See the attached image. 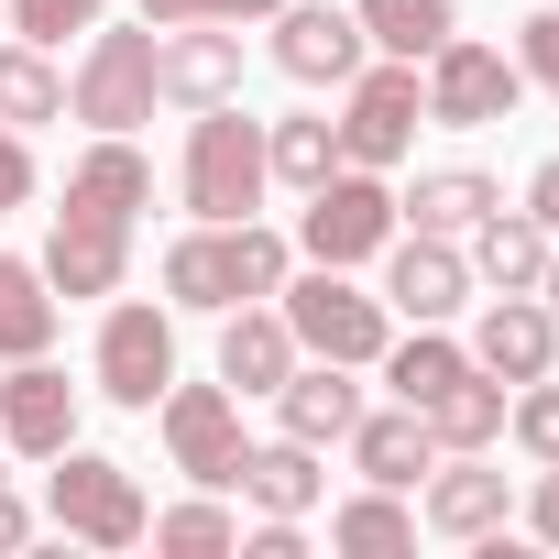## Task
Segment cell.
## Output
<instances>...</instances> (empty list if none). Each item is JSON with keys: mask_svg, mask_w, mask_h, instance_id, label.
Returning <instances> with one entry per match:
<instances>
[{"mask_svg": "<svg viewBox=\"0 0 559 559\" xmlns=\"http://www.w3.org/2000/svg\"><path fill=\"white\" fill-rule=\"evenodd\" d=\"M308 352H297V330H286V308L274 297H241V308H219V384L230 395H274Z\"/></svg>", "mask_w": 559, "mask_h": 559, "instance_id": "e0dca14e", "label": "cell"}, {"mask_svg": "<svg viewBox=\"0 0 559 559\" xmlns=\"http://www.w3.org/2000/svg\"><path fill=\"white\" fill-rule=\"evenodd\" d=\"M0 121L34 132V121H67V67L23 34H0Z\"/></svg>", "mask_w": 559, "mask_h": 559, "instance_id": "f546056e", "label": "cell"}, {"mask_svg": "<svg viewBox=\"0 0 559 559\" xmlns=\"http://www.w3.org/2000/svg\"><path fill=\"white\" fill-rule=\"evenodd\" d=\"M352 417H362L352 362H297L286 384H274V428H286V439H308V450H341V439H352Z\"/></svg>", "mask_w": 559, "mask_h": 559, "instance_id": "d6986e66", "label": "cell"}, {"mask_svg": "<svg viewBox=\"0 0 559 559\" xmlns=\"http://www.w3.org/2000/svg\"><path fill=\"white\" fill-rule=\"evenodd\" d=\"M88 23H110V0H12V34L23 45H67V34H88Z\"/></svg>", "mask_w": 559, "mask_h": 559, "instance_id": "836d02e7", "label": "cell"}, {"mask_svg": "<svg viewBox=\"0 0 559 559\" xmlns=\"http://www.w3.org/2000/svg\"><path fill=\"white\" fill-rule=\"evenodd\" d=\"M504 395H515V384H493V373L472 362V373H461V384H439L417 417H428V439H439V450H493V439H504Z\"/></svg>", "mask_w": 559, "mask_h": 559, "instance_id": "484cf974", "label": "cell"}, {"mask_svg": "<svg viewBox=\"0 0 559 559\" xmlns=\"http://www.w3.org/2000/svg\"><path fill=\"white\" fill-rule=\"evenodd\" d=\"M45 515H56L78 548H143V526H154V515H143V483H132L110 450H78V439H67L56 472H45Z\"/></svg>", "mask_w": 559, "mask_h": 559, "instance_id": "8992f818", "label": "cell"}, {"mask_svg": "<svg viewBox=\"0 0 559 559\" xmlns=\"http://www.w3.org/2000/svg\"><path fill=\"white\" fill-rule=\"evenodd\" d=\"M362 23L341 12V0H286V12H274V67H286L297 88H352L362 78Z\"/></svg>", "mask_w": 559, "mask_h": 559, "instance_id": "4fadbf2b", "label": "cell"}, {"mask_svg": "<svg viewBox=\"0 0 559 559\" xmlns=\"http://www.w3.org/2000/svg\"><path fill=\"white\" fill-rule=\"evenodd\" d=\"M515 78L559 99V12H526V23H515Z\"/></svg>", "mask_w": 559, "mask_h": 559, "instance_id": "d590c367", "label": "cell"}, {"mask_svg": "<svg viewBox=\"0 0 559 559\" xmlns=\"http://www.w3.org/2000/svg\"><path fill=\"white\" fill-rule=\"evenodd\" d=\"M417 99H428V121H439V132H493V121L526 99V78H515V56H504V45L450 34L439 56H417Z\"/></svg>", "mask_w": 559, "mask_h": 559, "instance_id": "ba28073f", "label": "cell"}, {"mask_svg": "<svg viewBox=\"0 0 559 559\" xmlns=\"http://www.w3.org/2000/svg\"><path fill=\"white\" fill-rule=\"evenodd\" d=\"M373 263H384V308H395V319H461V308H472V252H461V241L395 230Z\"/></svg>", "mask_w": 559, "mask_h": 559, "instance_id": "5bb4252c", "label": "cell"}, {"mask_svg": "<svg viewBox=\"0 0 559 559\" xmlns=\"http://www.w3.org/2000/svg\"><path fill=\"white\" fill-rule=\"evenodd\" d=\"M274 308H286V330H297L308 362H352V373H373L384 341H395V308H384L373 286H352V263H308V274H286V286H274Z\"/></svg>", "mask_w": 559, "mask_h": 559, "instance_id": "7a4b0ae2", "label": "cell"}, {"mask_svg": "<svg viewBox=\"0 0 559 559\" xmlns=\"http://www.w3.org/2000/svg\"><path fill=\"white\" fill-rule=\"evenodd\" d=\"M330 548H352V559H395V548H417V504H406L395 483H362V493L330 504Z\"/></svg>", "mask_w": 559, "mask_h": 559, "instance_id": "4316f807", "label": "cell"}, {"mask_svg": "<svg viewBox=\"0 0 559 559\" xmlns=\"http://www.w3.org/2000/svg\"><path fill=\"white\" fill-rule=\"evenodd\" d=\"M121 274H132V230H121V219H88V209H56V230H45V286H56V297H121Z\"/></svg>", "mask_w": 559, "mask_h": 559, "instance_id": "2e32d148", "label": "cell"}, {"mask_svg": "<svg viewBox=\"0 0 559 559\" xmlns=\"http://www.w3.org/2000/svg\"><path fill=\"white\" fill-rule=\"evenodd\" d=\"M330 165H341V121H319V110L263 121V176H274V187H297V198H308Z\"/></svg>", "mask_w": 559, "mask_h": 559, "instance_id": "4dcf8cb0", "label": "cell"}, {"mask_svg": "<svg viewBox=\"0 0 559 559\" xmlns=\"http://www.w3.org/2000/svg\"><path fill=\"white\" fill-rule=\"evenodd\" d=\"M78 439V384L34 352V362H12L0 373V450H23V461H56Z\"/></svg>", "mask_w": 559, "mask_h": 559, "instance_id": "9a60e30c", "label": "cell"}, {"mask_svg": "<svg viewBox=\"0 0 559 559\" xmlns=\"http://www.w3.org/2000/svg\"><path fill=\"white\" fill-rule=\"evenodd\" d=\"M526 209H537V219H548V241H559V154L526 176Z\"/></svg>", "mask_w": 559, "mask_h": 559, "instance_id": "ab89813d", "label": "cell"}, {"mask_svg": "<svg viewBox=\"0 0 559 559\" xmlns=\"http://www.w3.org/2000/svg\"><path fill=\"white\" fill-rule=\"evenodd\" d=\"M241 559H308V515H263L241 537Z\"/></svg>", "mask_w": 559, "mask_h": 559, "instance_id": "8d00e7d4", "label": "cell"}, {"mask_svg": "<svg viewBox=\"0 0 559 559\" xmlns=\"http://www.w3.org/2000/svg\"><path fill=\"white\" fill-rule=\"evenodd\" d=\"M286 0H143V23L165 34V23H274Z\"/></svg>", "mask_w": 559, "mask_h": 559, "instance_id": "e575fe53", "label": "cell"}, {"mask_svg": "<svg viewBox=\"0 0 559 559\" xmlns=\"http://www.w3.org/2000/svg\"><path fill=\"white\" fill-rule=\"evenodd\" d=\"M493 209H504V187H493L483 165H428V176L395 198V219H406V230H428V241H472Z\"/></svg>", "mask_w": 559, "mask_h": 559, "instance_id": "44dd1931", "label": "cell"}, {"mask_svg": "<svg viewBox=\"0 0 559 559\" xmlns=\"http://www.w3.org/2000/svg\"><path fill=\"white\" fill-rule=\"evenodd\" d=\"M537 297H548V319H559V252H548V274H537Z\"/></svg>", "mask_w": 559, "mask_h": 559, "instance_id": "b9f144b4", "label": "cell"}, {"mask_svg": "<svg viewBox=\"0 0 559 559\" xmlns=\"http://www.w3.org/2000/svg\"><path fill=\"white\" fill-rule=\"evenodd\" d=\"M0 34H12V0H0Z\"/></svg>", "mask_w": 559, "mask_h": 559, "instance_id": "7bdbcfd3", "label": "cell"}, {"mask_svg": "<svg viewBox=\"0 0 559 559\" xmlns=\"http://www.w3.org/2000/svg\"><path fill=\"white\" fill-rule=\"evenodd\" d=\"M461 352H472L493 384H537V373L559 362V319H548V297H493Z\"/></svg>", "mask_w": 559, "mask_h": 559, "instance_id": "ac0fdd59", "label": "cell"}, {"mask_svg": "<svg viewBox=\"0 0 559 559\" xmlns=\"http://www.w3.org/2000/svg\"><path fill=\"white\" fill-rule=\"evenodd\" d=\"M154 99H176V110L241 99V23H165L154 34Z\"/></svg>", "mask_w": 559, "mask_h": 559, "instance_id": "7c38bea8", "label": "cell"}, {"mask_svg": "<svg viewBox=\"0 0 559 559\" xmlns=\"http://www.w3.org/2000/svg\"><path fill=\"white\" fill-rule=\"evenodd\" d=\"M154 428H165V461H176L187 483L230 493V472H241V450H252L230 384H165V395H154Z\"/></svg>", "mask_w": 559, "mask_h": 559, "instance_id": "30bf717a", "label": "cell"}, {"mask_svg": "<svg viewBox=\"0 0 559 559\" xmlns=\"http://www.w3.org/2000/svg\"><path fill=\"white\" fill-rule=\"evenodd\" d=\"M504 515H515V483L493 472V450H439V461H428V483H417V526L483 548Z\"/></svg>", "mask_w": 559, "mask_h": 559, "instance_id": "8fae6325", "label": "cell"}, {"mask_svg": "<svg viewBox=\"0 0 559 559\" xmlns=\"http://www.w3.org/2000/svg\"><path fill=\"white\" fill-rule=\"evenodd\" d=\"M461 252H472V286H493V297H537V274H548V252H559V241H548V219H537V209H493Z\"/></svg>", "mask_w": 559, "mask_h": 559, "instance_id": "603a6c76", "label": "cell"}, {"mask_svg": "<svg viewBox=\"0 0 559 559\" xmlns=\"http://www.w3.org/2000/svg\"><path fill=\"white\" fill-rule=\"evenodd\" d=\"M67 121H88V132L154 121V23H88V45L67 67Z\"/></svg>", "mask_w": 559, "mask_h": 559, "instance_id": "277c9868", "label": "cell"}, {"mask_svg": "<svg viewBox=\"0 0 559 559\" xmlns=\"http://www.w3.org/2000/svg\"><path fill=\"white\" fill-rule=\"evenodd\" d=\"M428 132V99H417V67L406 56H362V78L341 88V165H373L395 176Z\"/></svg>", "mask_w": 559, "mask_h": 559, "instance_id": "52a82bcc", "label": "cell"}, {"mask_svg": "<svg viewBox=\"0 0 559 559\" xmlns=\"http://www.w3.org/2000/svg\"><path fill=\"white\" fill-rule=\"evenodd\" d=\"M230 493H241V504H263V515H308V504L330 493V472H319V450H308V439H286V428H274L263 450H241Z\"/></svg>", "mask_w": 559, "mask_h": 559, "instance_id": "cb8c5ba5", "label": "cell"}, {"mask_svg": "<svg viewBox=\"0 0 559 559\" xmlns=\"http://www.w3.org/2000/svg\"><path fill=\"white\" fill-rule=\"evenodd\" d=\"M352 23H362V45L373 56H439L450 34H461V12H450V0H352Z\"/></svg>", "mask_w": 559, "mask_h": 559, "instance_id": "f1b7e54d", "label": "cell"}, {"mask_svg": "<svg viewBox=\"0 0 559 559\" xmlns=\"http://www.w3.org/2000/svg\"><path fill=\"white\" fill-rule=\"evenodd\" d=\"M384 384H395V406H428L439 384H461L472 373V352L450 341V319H417V341H384V362H373Z\"/></svg>", "mask_w": 559, "mask_h": 559, "instance_id": "83f0119b", "label": "cell"}, {"mask_svg": "<svg viewBox=\"0 0 559 559\" xmlns=\"http://www.w3.org/2000/svg\"><path fill=\"white\" fill-rule=\"evenodd\" d=\"M504 439H515L526 461H559V384H548V373L504 395Z\"/></svg>", "mask_w": 559, "mask_h": 559, "instance_id": "d6a6232c", "label": "cell"}, {"mask_svg": "<svg viewBox=\"0 0 559 559\" xmlns=\"http://www.w3.org/2000/svg\"><path fill=\"white\" fill-rule=\"evenodd\" d=\"M23 537H34V515H23V493H12V483H0V559H12Z\"/></svg>", "mask_w": 559, "mask_h": 559, "instance_id": "60d3db41", "label": "cell"}, {"mask_svg": "<svg viewBox=\"0 0 559 559\" xmlns=\"http://www.w3.org/2000/svg\"><path fill=\"white\" fill-rule=\"evenodd\" d=\"M526 537L559 548V461H537V483H526Z\"/></svg>", "mask_w": 559, "mask_h": 559, "instance_id": "74e56055", "label": "cell"}, {"mask_svg": "<svg viewBox=\"0 0 559 559\" xmlns=\"http://www.w3.org/2000/svg\"><path fill=\"white\" fill-rule=\"evenodd\" d=\"M286 274H297V241L286 230H263V219H198V230L165 241V308L219 319L241 297H274Z\"/></svg>", "mask_w": 559, "mask_h": 559, "instance_id": "6da1fadb", "label": "cell"}, {"mask_svg": "<svg viewBox=\"0 0 559 559\" xmlns=\"http://www.w3.org/2000/svg\"><path fill=\"white\" fill-rule=\"evenodd\" d=\"M143 537H154V548H176V559H219V548H241V515H230V504L198 483V504H165Z\"/></svg>", "mask_w": 559, "mask_h": 559, "instance_id": "1f68e13d", "label": "cell"}, {"mask_svg": "<svg viewBox=\"0 0 559 559\" xmlns=\"http://www.w3.org/2000/svg\"><path fill=\"white\" fill-rule=\"evenodd\" d=\"M56 319H67V297L45 286V263L0 252V362H34V352H56Z\"/></svg>", "mask_w": 559, "mask_h": 559, "instance_id": "d4e9b609", "label": "cell"}, {"mask_svg": "<svg viewBox=\"0 0 559 559\" xmlns=\"http://www.w3.org/2000/svg\"><path fill=\"white\" fill-rule=\"evenodd\" d=\"M88 373H99V395H110V406L154 417V395L176 384V308H154V297H121V308L99 319V352H88Z\"/></svg>", "mask_w": 559, "mask_h": 559, "instance_id": "9c48e42d", "label": "cell"}, {"mask_svg": "<svg viewBox=\"0 0 559 559\" xmlns=\"http://www.w3.org/2000/svg\"><path fill=\"white\" fill-rule=\"evenodd\" d=\"M23 198H34V143L0 121V209H23Z\"/></svg>", "mask_w": 559, "mask_h": 559, "instance_id": "f35d334b", "label": "cell"}, {"mask_svg": "<svg viewBox=\"0 0 559 559\" xmlns=\"http://www.w3.org/2000/svg\"><path fill=\"white\" fill-rule=\"evenodd\" d=\"M341 450H352V472H362V483H395V493H417V483H428V461H439V439H428V417H417V406H362Z\"/></svg>", "mask_w": 559, "mask_h": 559, "instance_id": "7402d4cb", "label": "cell"}, {"mask_svg": "<svg viewBox=\"0 0 559 559\" xmlns=\"http://www.w3.org/2000/svg\"><path fill=\"white\" fill-rule=\"evenodd\" d=\"M395 230H406L395 219V187L373 165H330L308 187V209H297V263H373Z\"/></svg>", "mask_w": 559, "mask_h": 559, "instance_id": "5b68a950", "label": "cell"}, {"mask_svg": "<svg viewBox=\"0 0 559 559\" xmlns=\"http://www.w3.org/2000/svg\"><path fill=\"white\" fill-rule=\"evenodd\" d=\"M67 209H88V219H121V230L154 209V165L132 154V132H99V143L67 165Z\"/></svg>", "mask_w": 559, "mask_h": 559, "instance_id": "ffe728a7", "label": "cell"}, {"mask_svg": "<svg viewBox=\"0 0 559 559\" xmlns=\"http://www.w3.org/2000/svg\"><path fill=\"white\" fill-rule=\"evenodd\" d=\"M263 121L241 110V99H219V110H187V154H176V198H187V219H252L263 209Z\"/></svg>", "mask_w": 559, "mask_h": 559, "instance_id": "3957f363", "label": "cell"}]
</instances>
